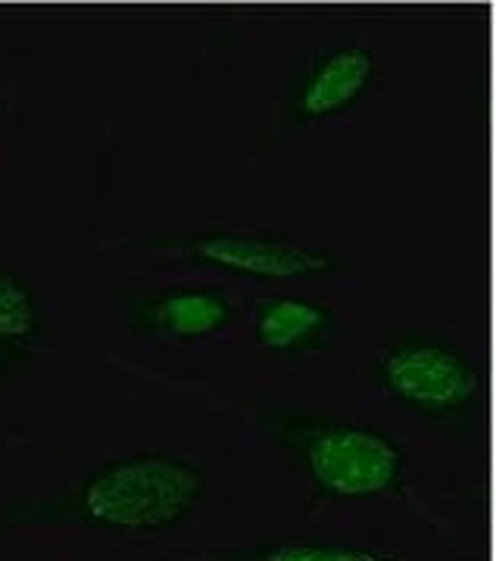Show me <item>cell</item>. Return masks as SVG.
<instances>
[{
  "label": "cell",
  "mask_w": 496,
  "mask_h": 561,
  "mask_svg": "<svg viewBox=\"0 0 496 561\" xmlns=\"http://www.w3.org/2000/svg\"><path fill=\"white\" fill-rule=\"evenodd\" d=\"M232 316H235V306L213 290L169 294L157 306L159 328L172 337H184V341L216 334L218 328H225L232 321Z\"/></svg>",
  "instance_id": "cell-8"
},
{
  "label": "cell",
  "mask_w": 496,
  "mask_h": 561,
  "mask_svg": "<svg viewBox=\"0 0 496 561\" xmlns=\"http://www.w3.org/2000/svg\"><path fill=\"white\" fill-rule=\"evenodd\" d=\"M41 334V309L32 287L10 268H0V368L29 353Z\"/></svg>",
  "instance_id": "cell-7"
},
{
  "label": "cell",
  "mask_w": 496,
  "mask_h": 561,
  "mask_svg": "<svg viewBox=\"0 0 496 561\" xmlns=\"http://www.w3.org/2000/svg\"><path fill=\"white\" fill-rule=\"evenodd\" d=\"M194 256L216 268L259 275V278H306L331 268V260L316 250H303L297 243L266 241L250 234H210L194 243Z\"/></svg>",
  "instance_id": "cell-4"
},
{
  "label": "cell",
  "mask_w": 496,
  "mask_h": 561,
  "mask_svg": "<svg viewBox=\"0 0 496 561\" xmlns=\"http://www.w3.org/2000/svg\"><path fill=\"white\" fill-rule=\"evenodd\" d=\"M381 378L397 400L431 415L459 412L477 393V375L459 353L437 343H403L381 359Z\"/></svg>",
  "instance_id": "cell-3"
},
{
  "label": "cell",
  "mask_w": 496,
  "mask_h": 561,
  "mask_svg": "<svg viewBox=\"0 0 496 561\" xmlns=\"http://www.w3.org/2000/svg\"><path fill=\"white\" fill-rule=\"evenodd\" d=\"M331 312L309 300H269L257 309V341L266 350H297L328 331Z\"/></svg>",
  "instance_id": "cell-6"
},
{
  "label": "cell",
  "mask_w": 496,
  "mask_h": 561,
  "mask_svg": "<svg viewBox=\"0 0 496 561\" xmlns=\"http://www.w3.org/2000/svg\"><path fill=\"white\" fill-rule=\"evenodd\" d=\"M206 490L198 465L176 456H128L98 468L54 500L13 502L0 524H88L100 530H157L194 512Z\"/></svg>",
  "instance_id": "cell-1"
},
{
  "label": "cell",
  "mask_w": 496,
  "mask_h": 561,
  "mask_svg": "<svg viewBox=\"0 0 496 561\" xmlns=\"http://www.w3.org/2000/svg\"><path fill=\"white\" fill-rule=\"evenodd\" d=\"M281 443L294 449L309 481L325 496L369 500L387 496L403 483V453L372 427L338 421H294L281 427Z\"/></svg>",
  "instance_id": "cell-2"
},
{
  "label": "cell",
  "mask_w": 496,
  "mask_h": 561,
  "mask_svg": "<svg viewBox=\"0 0 496 561\" xmlns=\"http://www.w3.org/2000/svg\"><path fill=\"white\" fill-rule=\"evenodd\" d=\"M375 76V57L365 47H340L331 50L313 69L297 98V113L306 119L335 116L343 106L362 98Z\"/></svg>",
  "instance_id": "cell-5"
},
{
  "label": "cell",
  "mask_w": 496,
  "mask_h": 561,
  "mask_svg": "<svg viewBox=\"0 0 496 561\" xmlns=\"http://www.w3.org/2000/svg\"><path fill=\"white\" fill-rule=\"evenodd\" d=\"M250 561H394L365 552V549H347V546H275V549H262Z\"/></svg>",
  "instance_id": "cell-9"
}]
</instances>
